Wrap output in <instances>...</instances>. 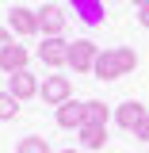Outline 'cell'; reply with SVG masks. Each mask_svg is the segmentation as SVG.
<instances>
[{
  "instance_id": "3957f363",
  "label": "cell",
  "mask_w": 149,
  "mask_h": 153,
  "mask_svg": "<svg viewBox=\"0 0 149 153\" xmlns=\"http://www.w3.org/2000/svg\"><path fill=\"white\" fill-rule=\"evenodd\" d=\"M96 54H99V46L96 42H88V38H76V42H69V69H76V73H88L96 65Z\"/></svg>"
},
{
  "instance_id": "7c38bea8",
  "label": "cell",
  "mask_w": 149,
  "mask_h": 153,
  "mask_svg": "<svg viewBox=\"0 0 149 153\" xmlns=\"http://www.w3.org/2000/svg\"><path fill=\"white\" fill-rule=\"evenodd\" d=\"M76 134H80V146H84V149H103V146H107V126H92V123H84Z\"/></svg>"
},
{
  "instance_id": "5bb4252c",
  "label": "cell",
  "mask_w": 149,
  "mask_h": 153,
  "mask_svg": "<svg viewBox=\"0 0 149 153\" xmlns=\"http://www.w3.org/2000/svg\"><path fill=\"white\" fill-rule=\"evenodd\" d=\"M16 153H54V149H50V142H46V138H38V134H27V138H19Z\"/></svg>"
},
{
  "instance_id": "4fadbf2b",
  "label": "cell",
  "mask_w": 149,
  "mask_h": 153,
  "mask_svg": "<svg viewBox=\"0 0 149 153\" xmlns=\"http://www.w3.org/2000/svg\"><path fill=\"white\" fill-rule=\"evenodd\" d=\"M84 123L107 126V103H103V100H84Z\"/></svg>"
},
{
  "instance_id": "2e32d148",
  "label": "cell",
  "mask_w": 149,
  "mask_h": 153,
  "mask_svg": "<svg viewBox=\"0 0 149 153\" xmlns=\"http://www.w3.org/2000/svg\"><path fill=\"white\" fill-rule=\"evenodd\" d=\"M134 134H138L142 142H149V115H145V119H142V123H138V126H134Z\"/></svg>"
},
{
  "instance_id": "ba28073f",
  "label": "cell",
  "mask_w": 149,
  "mask_h": 153,
  "mask_svg": "<svg viewBox=\"0 0 149 153\" xmlns=\"http://www.w3.org/2000/svg\"><path fill=\"white\" fill-rule=\"evenodd\" d=\"M8 31H16V35H38V16L31 12V8H23V4H16L12 12H8Z\"/></svg>"
},
{
  "instance_id": "9a60e30c",
  "label": "cell",
  "mask_w": 149,
  "mask_h": 153,
  "mask_svg": "<svg viewBox=\"0 0 149 153\" xmlns=\"http://www.w3.org/2000/svg\"><path fill=\"white\" fill-rule=\"evenodd\" d=\"M19 115V100L12 92H0V119H16Z\"/></svg>"
},
{
  "instance_id": "6da1fadb",
  "label": "cell",
  "mask_w": 149,
  "mask_h": 153,
  "mask_svg": "<svg viewBox=\"0 0 149 153\" xmlns=\"http://www.w3.org/2000/svg\"><path fill=\"white\" fill-rule=\"evenodd\" d=\"M134 69H138V50L134 46H107V50L96 54V65H92L96 80H119Z\"/></svg>"
},
{
  "instance_id": "7a4b0ae2",
  "label": "cell",
  "mask_w": 149,
  "mask_h": 153,
  "mask_svg": "<svg viewBox=\"0 0 149 153\" xmlns=\"http://www.w3.org/2000/svg\"><path fill=\"white\" fill-rule=\"evenodd\" d=\"M38 96H42V103H46V107H61L65 100H73V80L54 73V76H46V80H42Z\"/></svg>"
},
{
  "instance_id": "8fae6325",
  "label": "cell",
  "mask_w": 149,
  "mask_h": 153,
  "mask_svg": "<svg viewBox=\"0 0 149 153\" xmlns=\"http://www.w3.org/2000/svg\"><path fill=\"white\" fill-rule=\"evenodd\" d=\"M27 61H31V54H27V46H8L4 54H0V69L12 76V73H19V69H27Z\"/></svg>"
},
{
  "instance_id": "d6986e66",
  "label": "cell",
  "mask_w": 149,
  "mask_h": 153,
  "mask_svg": "<svg viewBox=\"0 0 149 153\" xmlns=\"http://www.w3.org/2000/svg\"><path fill=\"white\" fill-rule=\"evenodd\" d=\"M134 4H138V8H145V4H149V0H134Z\"/></svg>"
},
{
  "instance_id": "5b68a950",
  "label": "cell",
  "mask_w": 149,
  "mask_h": 153,
  "mask_svg": "<svg viewBox=\"0 0 149 153\" xmlns=\"http://www.w3.org/2000/svg\"><path fill=\"white\" fill-rule=\"evenodd\" d=\"M35 16H38V31L46 38H61L65 35V12H61L57 4H42Z\"/></svg>"
},
{
  "instance_id": "277c9868",
  "label": "cell",
  "mask_w": 149,
  "mask_h": 153,
  "mask_svg": "<svg viewBox=\"0 0 149 153\" xmlns=\"http://www.w3.org/2000/svg\"><path fill=\"white\" fill-rule=\"evenodd\" d=\"M38 61H42L46 69H65V61H69V42H65V38H42Z\"/></svg>"
},
{
  "instance_id": "9c48e42d",
  "label": "cell",
  "mask_w": 149,
  "mask_h": 153,
  "mask_svg": "<svg viewBox=\"0 0 149 153\" xmlns=\"http://www.w3.org/2000/svg\"><path fill=\"white\" fill-rule=\"evenodd\" d=\"M57 126H65V130H80V126H84V103L65 100V103L57 107Z\"/></svg>"
},
{
  "instance_id": "30bf717a",
  "label": "cell",
  "mask_w": 149,
  "mask_h": 153,
  "mask_svg": "<svg viewBox=\"0 0 149 153\" xmlns=\"http://www.w3.org/2000/svg\"><path fill=\"white\" fill-rule=\"evenodd\" d=\"M69 8H73L76 19H80V23H88V27L103 23V0H69Z\"/></svg>"
},
{
  "instance_id": "e0dca14e",
  "label": "cell",
  "mask_w": 149,
  "mask_h": 153,
  "mask_svg": "<svg viewBox=\"0 0 149 153\" xmlns=\"http://www.w3.org/2000/svg\"><path fill=\"white\" fill-rule=\"evenodd\" d=\"M12 42H16V38H12V31H8V27H0V54H4Z\"/></svg>"
},
{
  "instance_id": "ac0fdd59",
  "label": "cell",
  "mask_w": 149,
  "mask_h": 153,
  "mask_svg": "<svg viewBox=\"0 0 149 153\" xmlns=\"http://www.w3.org/2000/svg\"><path fill=\"white\" fill-rule=\"evenodd\" d=\"M138 23H142V27L149 31V4H145V8H138Z\"/></svg>"
},
{
  "instance_id": "52a82bcc",
  "label": "cell",
  "mask_w": 149,
  "mask_h": 153,
  "mask_svg": "<svg viewBox=\"0 0 149 153\" xmlns=\"http://www.w3.org/2000/svg\"><path fill=\"white\" fill-rule=\"evenodd\" d=\"M145 103H138V100H122L119 107H115V126H122V130H130L134 134V126L145 119Z\"/></svg>"
},
{
  "instance_id": "ffe728a7",
  "label": "cell",
  "mask_w": 149,
  "mask_h": 153,
  "mask_svg": "<svg viewBox=\"0 0 149 153\" xmlns=\"http://www.w3.org/2000/svg\"><path fill=\"white\" fill-rule=\"evenodd\" d=\"M61 153H80V149H61Z\"/></svg>"
},
{
  "instance_id": "8992f818",
  "label": "cell",
  "mask_w": 149,
  "mask_h": 153,
  "mask_svg": "<svg viewBox=\"0 0 149 153\" xmlns=\"http://www.w3.org/2000/svg\"><path fill=\"white\" fill-rule=\"evenodd\" d=\"M38 88H42V80H38L31 69H19V73L8 76V92L16 96L19 103H23V100H31V96H38Z\"/></svg>"
}]
</instances>
